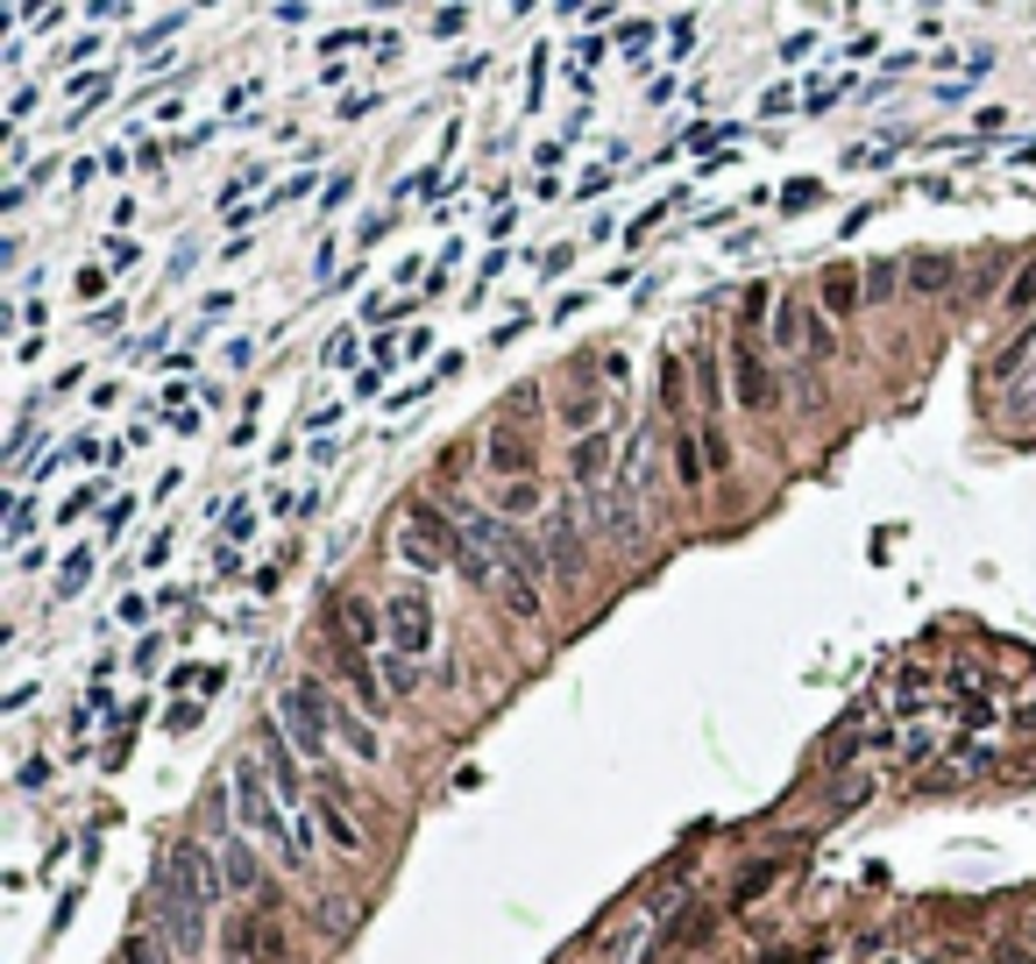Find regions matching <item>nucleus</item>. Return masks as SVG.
Segmentation results:
<instances>
[{"label":"nucleus","mask_w":1036,"mask_h":964,"mask_svg":"<svg viewBox=\"0 0 1036 964\" xmlns=\"http://www.w3.org/2000/svg\"><path fill=\"white\" fill-rule=\"evenodd\" d=\"M92 504H100V482H86V490H71L65 504H57V525H71V518H86Z\"/></svg>","instance_id":"7c9ffc66"},{"label":"nucleus","mask_w":1036,"mask_h":964,"mask_svg":"<svg viewBox=\"0 0 1036 964\" xmlns=\"http://www.w3.org/2000/svg\"><path fill=\"white\" fill-rule=\"evenodd\" d=\"M199 717H206L199 696H192V702H170V709H164V730H170V738H185V730H199Z\"/></svg>","instance_id":"c85d7f7f"},{"label":"nucleus","mask_w":1036,"mask_h":964,"mask_svg":"<svg viewBox=\"0 0 1036 964\" xmlns=\"http://www.w3.org/2000/svg\"><path fill=\"white\" fill-rule=\"evenodd\" d=\"M92 582V547H79V553H65V568H57V603H71Z\"/></svg>","instance_id":"6ab92c4d"},{"label":"nucleus","mask_w":1036,"mask_h":964,"mask_svg":"<svg viewBox=\"0 0 1036 964\" xmlns=\"http://www.w3.org/2000/svg\"><path fill=\"white\" fill-rule=\"evenodd\" d=\"M618 43H625V57H646V43H654V29H646V22H625V36H618Z\"/></svg>","instance_id":"79ce46f5"},{"label":"nucleus","mask_w":1036,"mask_h":964,"mask_svg":"<svg viewBox=\"0 0 1036 964\" xmlns=\"http://www.w3.org/2000/svg\"><path fill=\"white\" fill-rule=\"evenodd\" d=\"M462 22H469V8H440V14H433V36H455Z\"/></svg>","instance_id":"603ef678"},{"label":"nucleus","mask_w":1036,"mask_h":964,"mask_svg":"<svg viewBox=\"0 0 1036 964\" xmlns=\"http://www.w3.org/2000/svg\"><path fill=\"white\" fill-rule=\"evenodd\" d=\"M398 553L412 568H448L455 561V518H440L433 504H412L405 525H398Z\"/></svg>","instance_id":"423d86ee"},{"label":"nucleus","mask_w":1036,"mask_h":964,"mask_svg":"<svg viewBox=\"0 0 1036 964\" xmlns=\"http://www.w3.org/2000/svg\"><path fill=\"white\" fill-rule=\"evenodd\" d=\"M221 964H256V957H248V951H242V943H235V936H227V951H221Z\"/></svg>","instance_id":"13d9d810"},{"label":"nucleus","mask_w":1036,"mask_h":964,"mask_svg":"<svg viewBox=\"0 0 1036 964\" xmlns=\"http://www.w3.org/2000/svg\"><path fill=\"white\" fill-rule=\"evenodd\" d=\"M667 43H675V57H688V43H696V14H682V22L667 29Z\"/></svg>","instance_id":"a18cd8bd"},{"label":"nucleus","mask_w":1036,"mask_h":964,"mask_svg":"<svg viewBox=\"0 0 1036 964\" xmlns=\"http://www.w3.org/2000/svg\"><path fill=\"white\" fill-rule=\"evenodd\" d=\"M157 915H164V929H170V943H178V957H192V951H206V901L192 894V879H185V865H178V852H170V858L157 865Z\"/></svg>","instance_id":"7ed1b4c3"},{"label":"nucleus","mask_w":1036,"mask_h":964,"mask_svg":"<svg viewBox=\"0 0 1036 964\" xmlns=\"http://www.w3.org/2000/svg\"><path fill=\"white\" fill-rule=\"evenodd\" d=\"M383 391V362H370V370H355V397H377Z\"/></svg>","instance_id":"09e8293b"},{"label":"nucleus","mask_w":1036,"mask_h":964,"mask_svg":"<svg viewBox=\"0 0 1036 964\" xmlns=\"http://www.w3.org/2000/svg\"><path fill=\"white\" fill-rule=\"evenodd\" d=\"M661 397H667V412L682 419V404H688V370H682V355L661 362Z\"/></svg>","instance_id":"b1692460"},{"label":"nucleus","mask_w":1036,"mask_h":964,"mask_svg":"<svg viewBox=\"0 0 1036 964\" xmlns=\"http://www.w3.org/2000/svg\"><path fill=\"white\" fill-rule=\"evenodd\" d=\"M973 128H980V135H1001L1008 114H1001V107H980V114H973Z\"/></svg>","instance_id":"5fc2aeb1"},{"label":"nucleus","mask_w":1036,"mask_h":964,"mask_svg":"<svg viewBox=\"0 0 1036 964\" xmlns=\"http://www.w3.org/2000/svg\"><path fill=\"white\" fill-rule=\"evenodd\" d=\"M320 199H328V206H349V199H355V178H349V170H341V178H328V191H320Z\"/></svg>","instance_id":"49530a36"},{"label":"nucleus","mask_w":1036,"mask_h":964,"mask_svg":"<svg viewBox=\"0 0 1036 964\" xmlns=\"http://www.w3.org/2000/svg\"><path fill=\"white\" fill-rule=\"evenodd\" d=\"M370 107H377V92H349V100H341V121H362Z\"/></svg>","instance_id":"3c124183"},{"label":"nucleus","mask_w":1036,"mask_h":964,"mask_svg":"<svg viewBox=\"0 0 1036 964\" xmlns=\"http://www.w3.org/2000/svg\"><path fill=\"white\" fill-rule=\"evenodd\" d=\"M164 561H170V532H157V539H149V553H143V568H164Z\"/></svg>","instance_id":"4d7b16f0"},{"label":"nucleus","mask_w":1036,"mask_h":964,"mask_svg":"<svg viewBox=\"0 0 1036 964\" xmlns=\"http://www.w3.org/2000/svg\"><path fill=\"white\" fill-rule=\"evenodd\" d=\"M334 696L320 681H284L277 688V724H284V738H292L305 759H320V751L334 745Z\"/></svg>","instance_id":"f03ea898"},{"label":"nucleus","mask_w":1036,"mask_h":964,"mask_svg":"<svg viewBox=\"0 0 1036 964\" xmlns=\"http://www.w3.org/2000/svg\"><path fill=\"white\" fill-rule=\"evenodd\" d=\"M383 639L405 652V660H427V652H433V603H427L419 582H405L391 603H383Z\"/></svg>","instance_id":"20e7f679"},{"label":"nucleus","mask_w":1036,"mask_h":964,"mask_svg":"<svg viewBox=\"0 0 1036 964\" xmlns=\"http://www.w3.org/2000/svg\"><path fill=\"white\" fill-rule=\"evenodd\" d=\"M128 518H136V496H114V504H107V532H121Z\"/></svg>","instance_id":"8fccbe9b"},{"label":"nucleus","mask_w":1036,"mask_h":964,"mask_svg":"<svg viewBox=\"0 0 1036 964\" xmlns=\"http://www.w3.org/2000/svg\"><path fill=\"white\" fill-rule=\"evenodd\" d=\"M789 107H795V86H774V92L760 100V114H789Z\"/></svg>","instance_id":"864d4df0"},{"label":"nucleus","mask_w":1036,"mask_h":964,"mask_svg":"<svg viewBox=\"0 0 1036 964\" xmlns=\"http://www.w3.org/2000/svg\"><path fill=\"white\" fill-rule=\"evenodd\" d=\"M766 334H774V348H810V313H802L795 298H774V326H766Z\"/></svg>","instance_id":"dca6fc26"},{"label":"nucleus","mask_w":1036,"mask_h":964,"mask_svg":"<svg viewBox=\"0 0 1036 964\" xmlns=\"http://www.w3.org/2000/svg\"><path fill=\"white\" fill-rule=\"evenodd\" d=\"M136 256H143V248H136V242H128V235H121V242H114V235H107V263H114V269H128V263H136Z\"/></svg>","instance_id":"de8ad7c7"},{"label":"nucleus","mask_w":1036,"mask_h":964,"mask_svg":"<svg viewBox=\"0 0 1036 964\" xmlns=\"http://www.w3.org/2000/svg\"><path fill=\"white\" fill-rule=\"evenodd\" d=\"M817 199H823V185H817V178H802V185H781V206H789V214H810Z\"/></svg>","instance_id":"2f4dec72"},{"label":"nucleus","mask_w":1036,"mask_h":964,"mask_svg":"<svg viewBox=\"0 0 1036 964\" xmlns=\"http://www.w3.org/2000/svg\"><path fill=\"white\" fill-rule=\"evenodd\" d=\"M1029 355H1036V334H1029V319H1023V334H1015V341H1008V348H1001V355H994V362H987V383H1008V376H1015V370H1023V362H1029Z\"/></svg>","instance_id":"a211bd4d"},{"label":"nucleus","mask_w":1036,"mask_h":964,"mask_svg":"<svg viewBox=\"0 0 1036 964\" xmlns=\"http://www.w3.org/2000/svg\"><path fill=\"white\" fill-rule=\"evenodd\" d=\"M248 525H256V511H248V504H235V511H227V547H242V539H248Z\"/></svg>","instance_id":"ea45409f"},{"label":"nucleus","mask_w":1036,"mask_h":964,"mask_svg":"<svg viewBox=\"0 0 1036 964\" xmlns=\"http://www.w3.org/2000/svg\"><path fill=\"white\" fill-rule=\"evenodd\" d=\"M256 759H263V774L277 780V795H284V808H292V816H305V766H299L305 751H299L292 738H284V724H277V717H271V724L256 730Z\"/></svg>","instance_id":"0eeeda50"},{"label":"nucleus","mask_w":1036,"mask_h":964,"mask_svg":"<svg viewBox=\"0 0 1036 964\" xmlns=\"http://www.w3.org/2000/svg\"><path fill=\"white\" fill-rule=\"evenodd\" d=\"M597 419H604V397H597V391L575 397V404H561V426H568V433H597Z\"/></svg>","instance_id":"393cba45"},{"label":"nucleus","mask_w":1036,"mask_h":964,"mask_svg":"<svg viewBox=\"0 0 1036 964\" xmlns=\"http://www.w3.org/2000/svg\"><path fill=\"white\" fill-rule=\"evenodd\" d=\"M328 624H341V631H349V639H355V646H377V610H370V603H362V596H341V603H334V617H328Z\"/></svg>","instance_id":"f3484780"},{"label":"nucleus","mask_w":1036,"mask_h":964,"mask_svg":"<svg viewBox=\"0 0 1036 964\" xmlns=\"http://www.w3.org/2000/svg\"><path fill=\"white\" fill-rule=\"evenodd\" d=\"M227 787H235V816H242V830L256 837V844H271V852H277L284 865H292V873H305V865H313V844L299 837V816L284 808L277 780L263 774V759H256V751H242V759H235Z\"/></svg>","instance_id":"f257e3e1"},{"label":"nucleus","mask_w":1036,"mask_h":964,"mask_svg":"<svg viewBox=\"0 0 1036 964\" xmlns=\"http://www.w3.org/2000/svg\"><path fill=\"white\" fill-rule=\"evenodd\" d=\"M505 511H518V518L540 511V490H532V475H511V482H505Z\"/></svg>","instance_id":"c756f323"},{"label":"nucleus","mask_w":1036,"mask_h":964,"mask_svg":"<svg viewBox=\"0 0 1036 964\" xmlns=\"http://www.w3.org/2000/svg\"><path fill=\"white\" fill-rule=\"evenodd\" d=\"M568 475H575V490H589L597 496L604 482H610V433H575V447H568Z\"/></svg>","instance_id":"1a4fd4ad"},{"label":"nucleus","mask_w":1036,"mask_h":964,"mask_svg":"<svg viewBox=\"0 0 1036 964\" xmlns=\"http://www.w3.org/2000/svg\"><path fill=\"white\" fill-rule=\"evenodd\" d=\"M547 92V50H532V71H526V107H540Z\"/></svg>","instance_id":"4c0bfd02"},{"label":"nucleus","mask_w":1036,"mask_h":964,"mask_svg":"<svg viewBox=\"0 0 1036 964\" xmlns=\"http://www.w3.org/2000/svg\"><path fill=\"white\" fill-rule=\"evenodd\" d=\"M221 873H227V894H248L256 908H271V879H263V865H256V852H248L242 830L221 837Z\"/></svg>","instance_id":"6e6552de"},{"label":"nucleus","mask_w":1036,"mask_h":964,"mask_svg":"<svg viewBox=\"0 0 1036 964\" xmlns=\"http://www.w3.org/2000/svg\"><path fill=\"white\" fill-rule=\"evenodd\" d=\"M57 14H65V8H57V0H29V8H22V29H50Z\"/></svg>","instance_id":"58836bf2"},{"label":"nucleus","mask_w":1036,"mask_h":964,"mask_svg":"<svg viewBox=\"0 0 1036 964\" xmlns=\"http://www.w3.org/2000/svg\"><path fill=\"white\" fill-rule=\"evenodd\" d=\"M320 362H328V370H355V362H362L355 326H334V334H328V348H320Z\"/></svg>","instance_id":"5701e85b"},{"label":"nucleus","mask_w":1036,"mask_h":964,"mask_svg":"<svg viewBox=\"0 0 1036 964\" xmlns=\"http://www.w3.org/2000/svg\"><path fill=\"white\" fill-rule=\"evenodd\" d=\"M305 191H328V185H320V170H299V178H284V191H277L271 206H299Z\"/></svg>","instance_id":"473e14b6"},{"label":"nucleus","mask_w":1036,"mask_h":964,"mask_svg":"<svg viewBox=\"0 0 1036 964\" xmlns=\"http://www.w3.org/2000/svg\"><path fill=\"white\" fill-rule=\"evenodd\" d=\"M29 107H36V92H29V86H14V100H8V121H29Z\"/></svg>","instance_id":"6e6d98bb"},{"label":"nucleus","mask_w":1036,"mask_h":964,"mask_svg":"<svg viewBox=\"0 0 1036 964\" xmlns=\"http://www.w3.org/2000/svg\"><path fill=\"white\" fill-rule=\"evenodd\" d=\"M320 830H328V837L341 844V852H362V830H355V823H349V816H341V808H334V801H328V808H320Z\"/></svg>","instance_id":"cd10ccee"},{"label":"nucleus","mask_w":1036,"mask_h":964,"mask_svg":"<svg viewBox=\"0 0 1036 964\" xmlns=\"http://www.w3.org/2000/svg\"><path fill=\"white\" fill-rule=\"evenodd\" d=\"M823 319H852L859 313V298H867V277H859L852 263H838V269H823Z\"/></svg>","instance_id":"9d476101"},{"label":"nucleus","mask_w":1036,"mask_h":964,"mask_svg":"<svg viewBox=\"0 0 1036 964\" xmlns=\"http://www.w3.org/2000/svg\"><path fill=\"white\" fill-rule=\"evenodd\" d=\"M547 568H554V574H575V568H583V525H575L568 504L547 518Z\"/></svg>","instance_id":"9b49d317"},{"label":"nucleus","mask_w":1036,"mask_h":964,"mask_svg":"<svg viewBox=\"0 0 1036 964\" xmlns=\"http://www.w3.org/2000/svg\"><path fill=\"white\" fill-rule=\"evenodd\" d=\"M703 936H710V915L688 908V915H675V922L661 929V951H675V943H703ZM661 951H654V957H661Z\"/></svg>","instance_id":"aec40b11"},{"label":"nucleus","mask_w":1036,"mask_h":964,"mask_svg":"<svg viewBox=\"0 0 1036 964\" xmlns=\"http://www.w3.org/2000/svg\"><path fill=\"white\" fill-rule=\"evenodd\" d=\"M724 362H732V391H739L745 412H774V404H781V383H774V370H766L760 334H745V326H739V334H732V355H724Z\"/></svg>","instance_id":"39448f33"},{"label":"nucleus","mask_w":1036,"mask_h":964,"mask_svg":"<svg viewBox=\"0 0 1036 964\" xmlns=\"http://www.w3.org/2000/svg\"><path fill=\"white\" fill-rule=\"evenodd\" d=\"M377 667H383V688H391V696H412V688H419V660H405V652H398V646L383 652Z\"/></svg>","instance_id":"412c9836"},{"label":"nucleus","mask_w":1036,"mask_h":964,"mask_svg":"<svg viewBox=\"0 0 1036 964\" xmlns=\"http://www.w3.org/2000/svg\"><path fill=\"white\" fill-rule=\"evenodd\" d=\"M774 873H781V865H774V858H760L753 873L739 879V901H760V894H766V879H774Z\"/></svg>","instance_id":"f704fd0d"},{"label":"nucleus","mask_w":1036,"mask_h":964,"mask_svg":"<svg viewBox=\"0 0 1036 964\" xmlns=\"http://www.w3.org/2000/svg\"><path fill=\"white\" fill-rule=\"evenodd\" d=\"M235 943H242V951L256 957V964H284V929L271 922V908H256V915H248L242 929H235Z\"/></svg>","instance_id":"ddd939ff"},{"label":"nucleus","mask_w":1036,"mask_h":964,"mask_svg":"<svg viewBox=\"0 0 1036 964\" xmlns=\"http://www.w3.org/2000/svg\"><path fill=\"white\" fill-rule=\"evenodd\" d=\"M895 284H901V263H873L867 269V298H895Z\"/></svg>","instance_id":"72a5a7b5"},{"label":"nucleus","mask_w":1036,"mask_h":964,"mask_svg":"<svg viewBox=\"0 0 1036 964\" xmlns=\"http://www.w3.org/2000/svg\"><path fill=\"white\" fill-rule=\"evenodd\" d=\"M29 532H36V504H29V496H22V504L8 511V547H22Z\"/></svg>","instance_id":"c9c22d12"},{"label":"nucleus","mask_w":1036,"mask_h":964,"mask_svg":"<svg viewBox=\"0 0 1036 964\" xmlns=\"http://www.w3.org/2000/svg\"><path fill=\"white\" fill-rule=\"evenodd\" d=\"M107 292V263H86L79 269V298H100Z\"/></svg>","instance_id":"a19ab883"},{"label":"nucleus","mask_w":1036,"mask_h":964,"mask_svg":"<svg viewBox=\"0 0 1036 964\" xmlns=\"http://www.w3.org/2000/svg\"><path fill=\"white\" fill-rule=\"evenodd\" d=\"M696 397H703L710 426H717V412H724V383H717V355H696Z\"/></svg>","instance_id":"4be33fe9"},{"label":"nucleus","mask_w":1036,"mask_h":964,"mask_svg":"<svg viewBox=\"0 0 1036 964\" xmlns=\"http://www.w3.org/2000/svg\"><path fill=\"white\" fill-rule=\"evenodd\" d=\"M490 469L505 475V482H511V475H532V440L511 433V426H497V433H490Z\"/></svg>","instance_id":"4468645a"},{"label":"nucleus","mask_w":1036,"mask_h":964,"mask_svg":"<svg viewBox=\"0 0 1036 964\" xmlns=\"http://www.w3.org/2000/svg\"><path fill=\"white\" fill-rule=\"evenodd\" d=\"M1029 298H1036V263L1023 269V277L1008 284V313H1029Z\"/></svg>","instance_id":"e433bc0d"},{"label":"nucleus","mask_w":1036,"mask_h":964,"mask_svg":"<svg viewBox=\"0 0 1036 964\" xmlns=\"http://www.w3.org/2000/svg\"><path fill=\"white\" fill-rule=\"evenodd\" d=\"M334 738L355 751L362 766H377L383 759V738H377V717H362V709H334Z\"/></svg>","instance_id":"f8f14e48"},{"label":"nucleus","mask_w":1036,"mask_h":964,"mask_svg":"<svg viewBox=\"0 0 1036 964\" xmlns=\"http://www.w3.org/2000/svg\"><path fill=\"white\" fill-rule=\"evenodd\" d=\"M909 284H916V292H945V284H951V263H945V256H916V263H909Z\"/></svg>","instance_id":"a878e982"},{"label":"nucleus","mask_w":1036,"mask_h":964,"mask_svg":"<svg viewBox=\"0 0 1036 964\" xmlns=\"http://www.w3.org/2000/svg\"><path fill=\"white\" fill-rule=\"evenodd\" d=\"M604 185H610V164H597V170H583V185H575V199H597Z\"/></svg>","instance_id":"c03bdc74"},{"label":"nucleus","mask_w":1036,"mask_h":964,"mask_svg":"<svg viewBox=\"0 0 1036 964\" xmlns=\"http://www.w3.org/2000/svg\"><path fill=\"white\" fill-rule=\"evenodd\" d=\"M1029 412H1036V397H1029Z\"/></svg>","instance_id":"bf43d9fd"},{"label":"nucleus","mask_w":1036,"mask_h":964,"mask_svg":"<svg viewBox=\"0 0 1036 964\" xmlns=\"http://www.w3.org/2000/svg\"><path fill=\"white\" fill-rule=\"evenodd\" d=\"M667 454H675V475H682V490H696V482L710 475V454H703V433H688L682 419H675V440H667Z\"/></svg>","instance_id":"2eb2a0df"},{"label":"nucleus","mask_w":1036,"mask_h":964,"mask_svg":"<svg viewBox=\"0 0 1036 964\" xmlns=\"http://www.w3.org/2000/svg\"><path fill=\"white\" fill-rule=\"evenodd\" d=\"M121 964H170V951H164V936H149V929H136L121 943Z\"/></svg>","instance_id":"bb28decb"},{"label":"nucleus","mask_w":1036,"mask_h":964,"mask_svg":"<svg viewBox=\"0 0 1036 964\" xmlns=\"http://www.w3.org/2000/svg\"><path fill=\"white\" fill-rule=\"evenodd\" d=\"M632 943H639V922H632L625 936H610V943H604V964H625V957H632Z\"/></svg>","instance_id":"37998d69"}]
</instances>
